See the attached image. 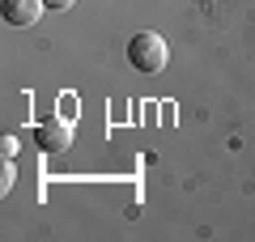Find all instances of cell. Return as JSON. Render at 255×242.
Masks as SVG:
<instances>
[{"instance_id":"cell-3","label":"cell","mask_w":255,"mask_h":242,"mask_svg":"<svg viewBox=\"0 0 255 242\" xmlns=\"http://www.w3.org/2000/svg\"><path fill=\"white\" fill-rule=\"evenodd\" d=\"M47 13V0H4V21L9 26H34Z\"/></svg>"},{"instance_id":"cell-2","label":"cell","mask_w":255,"mask_h":242,"mask_svg":"<svg viewBox=\"0 0 255 242\" xmlns=\"http://www.w3.org/2000/svg\"><path fill=\"white\" fill-rule=\"evenodd\" d=\"M34 140L43 153H64V149H73V123L68 119H43Z\"/></svg>"},{"instance_id":"cell-1","label":"cell","mask_w":255,"mask_h":242,"mask_svg":"<svg viewBox=\"0 0 255 242\" xmlns=\"http://www.w3.org/2000/svg\"><path fill=\"white\" fill-rule=\"evenodd\" d=\"M128 60H132V68H136V72H145V77L162 72L166 60H170V51H166V38L153 34V30H140V34H132V43H128Z\"/></svg>"},{"instance_id":"cell-4","label":"cell","mask_w":255,"mask_h":242,"mask_svg":"<svg viewBox=\"0 0 255 242\" xmlns=\"http://www.w3.org/2000/svg\"><path fill=\"white\" fill-rule=\"evenodd\" d=\"M64 9H73V0H47V13H64Z\"/></svg>"}]
</instances>
